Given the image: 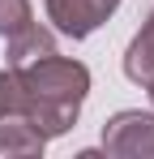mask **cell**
Wrapping results in <instances>:
<instances>
[{
    "label": "cell",
    "mask_w": 154,
    "mask_h": 159,
    "mask_svg": "<svg viewBox=\"0 0 154 159\" xmlns=\"http://www.w3.org/2000/svg\"><path fill=\"white\" fill-rule=\"evenodd\" d=\"M146 86H150V99H154V78H150V82H146Z\"/></svg>",
    "instance_id": "9"
},
{
    "label": "cell",
    "mask_w": 154,
    "mask_h": 159,
    "mask_svg": "<svg viewBox=\"0 0 154 159\" xmlns=\"http://www.w3.org/2000/svg\"><path fill=\"white\" fill-rule=\"evenodd\" d=\"M47 138L34 129L26 116H0V155H39Z\"/></svg>",
    "instance_id": "5"
},
{
    "label": "cell",
    "mask_w": 154,
    "mask_h": 159,
    "mask_svg": "<svg viewBox=\"0 0 154 159\" xmlns=\"http://www.w3.org/2000/svg\"><path fill=\"white\" fill-rule=\"evenodd\" d=\"M56 52V34L51 30H43V26H30L26 30H17V34H9V65H30V60H43V56H51Z\"/></svg>",
    "instance_id": "6"
},
{
    "label": "cell",
    "mask_w": 154,
    "mask_h": 159,
    "mask_svg": "<svg viewBox=\"0 0 154 159\" xmlns=\"http://www.w3.org/2000/svg\"><path fill=\"white\" fill-rule=\"evenodd\" d=\"M124 78L137 82V86H146L154 78V9H150V17L141 22V30L133 34L128 52H124Z\"/></svg>",
    "instance_id": "4"
},
{
    "label": "cell",
    "mask_w": 154,
    "mask_h": 159,
    "mask_svg": "<svg viewBox=\"0 0 154 159\" xmlns=\"http://www.w3.org/2000/svg\"><path fill=\"white\" fill-rule=\"evenodd\" d=\"M34 22L30 17V0H0V34L9 39V34H17Z\"/></svg>",
    "instance_id": "8"
},
{
    "label": "cell",
    "mask_w": 154,
    "mask_h": 159,
    "mask_svg": "<svg viewBox=\"0 0 154 159\" xmlns=\"http://www.w3.org/2000/svg\"><path fill=\"white\" fill-rule=\"evenodd\" d=\"M0 116H26V86L22 69H0Z\"/></svg>",
    "instance_id": "7"
},
{
    "label": "cell",
    "mask_w": 154,
    "mask_h": 159,
    "mask_svg": "<svg viewBox=\"0 0 154 159\" xmlns=\"http://www.w3.org/2000/svg\"><path fill=\"white\" fill-rule=\"evenodd\" d=\"M103 151L120 159L154 155V112H116L103 125Z\"/></svg>",
    "instance_id": "2"
},
{
    "label": "cell",
    "mask_w": 154,
    "mask_h": 159,
    "mask_svg": "<svg viewBox=\"0 0 154 159\" xmlns=\"http://www.w3.org/2000/svg\"><path fill=\"white\" fill-rule=\"evenodd\" d=\"M120 9V0H47V22L69 39H86Z\"/></svg>",
    "instance_id": "3"
},
{
    "label": "cell",
    "mask_w": 154,
    "mask_h": 159,
    "mask_svg": "<svg viewBox=\"0 0 154 159\" xmlns=\"http://www.w3.org/2000/svg\"><path fill=\"white\" fill-rule=\"evenodd\" d=\"M17 69V65H13ZM22 86H26V120L43 138H60L77 125L86 90H90V69L69 56H43L22 65Z\"/></svg>",
    "instance_id": "1"
}]
</instances>
